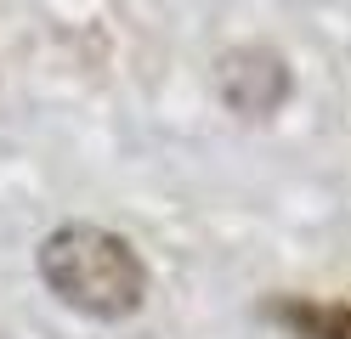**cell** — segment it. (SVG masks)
<instances>
[{
    "mask_svg": "<svg viewBox=\"0 0 351 339\" xmlns=\"http://www.w3.org/2000/svg\"><path fill=\"white\" fill-rule=\"evenodd\" d=\"M40 283H46L62 305H74L97 323H119L147 300V266L119 232L108 226H57L40 243Z\"/></svg>",
    "mask_w": 351,
    "mask_h": 339,
    "instance_id": "cell-1",
    "label": "cell"
},
{
    "mask_svg": "<svg viewBox=\"0 0 351 339\" xmlns=\"http://www.w3.org/2000/svg\"><path fill=\"white\" fill-rule=\"evenodd\" d=\"M215 90H221V102L238 119H272L283 97H289V68L267 45H238L215 68Z\"/></svg>",
    "mask_w": 351,
    "mask_h": 339,
    "instance_id": "cell-2",
    "label": "cell"
},
{
    "mask_svg": "<svg viewBox=\"0 0 351 339\" xmlns=\"http://www.w3.org/2000/svg\"><path fill=\"white\" fill-rule=\"evenodd\" d=\"M272 323H283L295 339H351V294L346 300H295V294H278L267 305Z\"/></svg>",
    "mask_w": 351,
    "mask_h": 339,
    "instance_id": "cell-3",
    "label": "cell"
}]
</instances>
